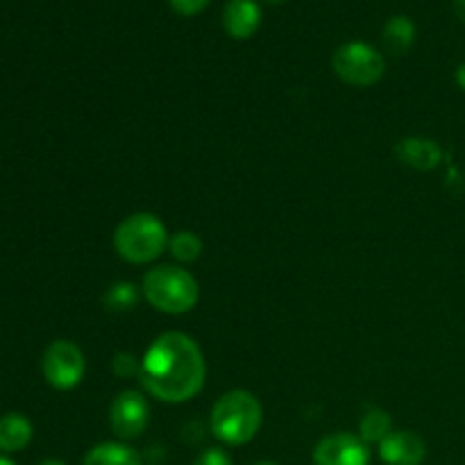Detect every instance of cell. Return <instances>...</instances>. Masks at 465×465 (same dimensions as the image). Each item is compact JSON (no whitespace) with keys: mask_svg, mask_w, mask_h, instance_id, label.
Returning a JSON list of instances; mask_svg holds the SVG:
<instances>
[{"mask_svg":"<svg viewBox=\"0 0 465 465\" xmlns=\"http://www.w3.org/2000/svg\"><path fill=\"white\" fill-rule=\"evenodd\" d=\"M381 39H384L386 50L391 54H404L416 41V25L409 16H393L384 25Z\"/></svg>","mask_w":465,"mask_h":465,"instance_id":"cell-14","label":"cell"},{"mask_svg":"<svg viewBox=\"0 0 465 465\" xmlns=\"http://www.w3.org/2000/svg\"><path fill=\"white\" fill-rule=\"evenodd\" d=\"M336 77L350 86H372L384 77L386 62L377 48H372L366 41H350L341 45L331 59Z\"/></svg>","mask_w":465,"mask_h":465,"instance_id":"cell-5","label":"cell"},{"mask_svg":"<svg viewBox=\"0 0 465 465\" xmlns=\"http://www.w3.org/2000/svg\"><path fill=\"white\" fill-rule=\"evenodd\" d=\"M380 457L386 465H420L427 457V445L413 431H391L380 443Z\"/></svg>","mask_w":465,"mask_h":465,"instance_id":"cell-9","label":"cell"},{"mask_svg":"<svg viewBox=\"0 0 465 465\" xmlns=\"http://www.w3.org/2000/svg\"><path fill=\"white\" fill-rule=\"evenodd\" d=\"M32 440V422L21 413H7L0 418V452H21Z\"/></svg>","mask_w":465,"mask_h":465,"instance_id":"cell-12","label":"cell"},{"mask_svg":"<svg viewBox=\"0 0 465 465\" xmlns=\"http://www.w3.org/2000/svg\"><path fill=\"white\" fill-rule=\"evenodd\" d=\"M266 3H271V5H282V3H284V0H266Z\"/></svg>","mask_w":465,"mask_h":465,"instance_id":"cell-25","label":"cell"},{"mask_svg":"<svg viewBox=\"0 0 465 465\" xmlns=\"http://www.w3.org/2000/svg\"><path fill=\"white\" fill-rule=\"evenodd\" d=\"M193 465H232V459L225 450L209 448V450H204L198 459H195Z\"/></svg>","mask_w":465,"mask_h":465,"instance_id":"cell-19","label":"cell"},{"mask_svg":"<svg viewBox=\"0 0 465 465\" xmlns=\"http://www.w3.org/2000/svg\"><path fill=\"white\" fill-rule=\"evenodd\" d=\"M143 298L168 316L189 313L200 300L198 280L180 266H157L145 272Z\"/></svg>","mask_w":465,"mask_h":465,"instance_id":"cell-4","label":"cell"},{"mask_svg":"<svg viewBox=\"0 0 465 465\" xmlns=\"http://www.w3.org/2000/svg\"><path fill=\"white\" fill-rule=\"evenodd\" d=\"M0 465H16V463H12L7 457H3V454H0Z\"/></svg>","mask_w":465,"mask_h":465,"instance_id":"cell-24","label":"cell"},{"mask_svg":"<svg viewBox=\"0 0 465 465\" xmlns=\"http://www.w3.org/2000/svg\"><path fill=\"white\" fill-rule=\"evenodd\" d=\"M391 427H393V420H391V416L384 409H371V411L359 420V436H361L368 445H380L381 440L391 434Z\"/></svg>","mask_w":465,"mask_h":465,"instance_id":"cell-15","label":"cell"},{"mask_svg":"<svg viewBox=\"0 0 465 465\" xmlns=\"http://www.w3.org/2000/svg\"><path fill=\"white\" fill-rule=\"evenodd\" d=\"M168 3L182 16H195V14H200L207 7L209 0H168Z\"/></svg>","mask_w":465,"mask_h":465,"instance_id":"cell-20","label":"cell"},{"mask_svg":"<svg viewBox=\"0 0 465 465\" xmlns=\"http://www.w3.org/2000/svg\"><path fill=\"white\" fill-rule=\"evenodd\" d=\"M139 302V289L130 282H118L104 293V304L112 312H132Z\"/></svg>","mask_w":465,"mask_h":465,"instance_id":"cell-17","label":"cell"},{"mask_svg":"<svg viewBox=\"0 0 465 465\" xmlns=\"http://www.w3.org/2000/svg\"><path fill=\"white\" fill-rule=\"evenodd\" d=\"M257 465H277V463H257Z\"/></svg>","mask_w":465,"mask_h":465,"instance_id":"cell-26","label":"cell"},{"mask_svg":"<svg viewBox=\"0 0 465 465\" xmlns=\"http://www.w3.org/2000/svg\"><path fill=\"white\" fill-rule=\"evenodd\" d=\"M82 465H143V459L125 443H100L86 452Z\"/></svg>","mask_w":465,"mask_h":465,"instance_id":"cell-13","label":"cell"},{"mask_svg":"<svg viewBox=\"0 0 465 465\" xmlns=\"http://www.w3.org/2000/svg\"><path fill=\"white\" fill-rule=\"evenodd\" d=\"M316 465H368L371 463V448L357 434L339 431L330 434L313 450Z\"/></svg>","mask_w":465,"mask_h":465,"instance_id":"cell-8","label":"cell"},{"mask_svg":"<svg viewBox=\"0 0 465 465\" xmlns=\"http://www.w3.org/2000/svg\"><path fill=\"white\" fill-rule=\"evenodd\" d=\"M139 368L141 361L132 357V354H116L114 357V372H116V377H134L139 375Z\"/></svg>","mask_w":465,"mask_h":465,"instance_id":"cell-18","label":"cell"},{"mask_svg":"<svg viewBox=\"0 0 465 465\" xmlns=\"http://www.w3.org/2000/svg\"><path fill=\"white\" fill-rule=\"evenodd\" d=\"M400 162L409 168H416V171H431L440 163L443 153H440L439 143L431 139H422V136H409L402 139L395 148Z\"/></svg>","mask_w":465,"mask_h":465,"instance_id":"cell-11","label":"cell"},{"mask_svg":"<svg viewBox=\"0 0 465 465\" xmlns=\"http://www.w3.org/2000/svg\"><path fill=\"white\" fill-rule=\"evenodd\" d=\"M454 12L465 23V0H454Z\"/></svg>","mask_w":465,"mask_h":465,"instance_id":"cell-22","label":"cell"},{"mask_svg":"<svg viewBox=\"0 0 465 465\" xmlns=\"http://www.w3.org/2000/svg\"><path fill=\"white\" fill-rule=\"evenodd\" d=\"M168 250H171L173 257L182 263H193L198 262L200 254H203V241L193 232H177L168 241Z\"/></svg>","mask_w":465,"mask_h":465,"instance_id":"cell-16","label":"cell"},{"mask_svg":"<svg viewBox=\"0 0 465 465\" xmlns=\"http://www.w3.org/2000/svg\"><path fill=\"white\" fill-rule=\"evenodd\" d=\"M150 404L139 391H123L109 407V427L123 440H134L148 430Z\"/></svg>","mask_w":465,"mask_h":465,"instance_id":"cell-7","label":"cell"},{"mask_svg":"<svg viewBox=\"0 0 465 465\" xmlns=\"http://www.w3.org/2000/svg\"><path fill=\"white\" fill-rule=\"evenodd\" d=\"M41 372L45 381L57 391H71L80 386L86 372L84 352L71 341H53L41 357Z\"/></svg>","mask_w":465,"mask_h":465,"instance_id":"cell-6","label":"cell"},{"mask_svg":"<svg viewBox=\"0 0 465 465\" xmlns=\"http://www.w3.org/2000/svg\"><path fill=\"white\" fill-rule=\"evenodd\" d=\"M39 465H66V463L59 461V459H45V461L39 463Z\"/></svg>","mask_w":465,"mask_h":465,"instance_id":"cell-23","label":"cell"},{"mask_svg":"<svg viewBox=\"0 0 465 465\" xmlns=\"http://www.w3.org/2000/svg\"><path fill=\"white\" fill-rule=\"evenodd\" d=\"M262 9L257 0H230L223 9V27L232 39H250L259 30Z\"/></svg>","mask_w":465,"mask_h":465,"instance_id":"cell-10","label":"cell"},{"mask_svg":"<svg viewBox=\"0 0 465 465\" xmlns=\"http://www.w3.org/2000/svg\"><path fill=\"white\" fill-rule=\"evenodd\" d=\"M454 77H457V84L461 86V89L465 91V64H461V66L457 68V73H454Z\"/></svg>","mask_w":465,"mask_h":465,"instance_id":"cell-21","label":"cell"},{"mask_svg":"<svg viewBox=\"0 0 465 465\" xmlns=\"http://www.w3.org/2000/svg\"><path fill=\"white\" fill-rule=\"evenodd\" d=\"M263 420L262 402L248 391H230L212 409V434L227 445H245L259 434Z\"/></svg>","mask_w":465,"mask_h":465,"instance_id":"cell-2","label":"cell"},{"mask_svg":"<svg viewBox=\"0 0 465 465\" xmlns=\"http://www.w3.org/2000/svg\"><path fill=\"white\" fill-rule=\"evenodd\" d=\"M168 241L171 236L162 218L148 212L132 213L125 221H121V225L114 232V248L118 257L136 266L162 257L163 250L168 248Z\"/></svg>","mask_w":465,"mask_h":465,"instance_id":"cell-3","label":"cell"},{"mask_svg":"<svg viewBox=\"0 0 465 465\" xmlns=\"http://www.w3.org/2000/svg\"><path fill=\"white\" fill-rule=\"evenodd\" d=\"M204 380L207 363L203 350L182 331H166L157 336L141 359V386L159 402H189L203 391Z\"/></svg>","mask_w":465,"mask_h":465,"instance_id":"cell-1","label":"cell"}]
</instances>
